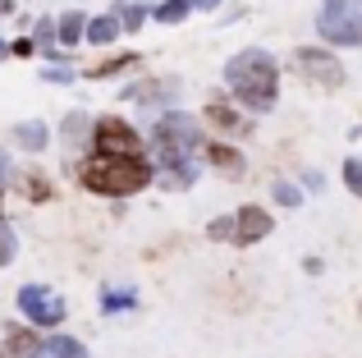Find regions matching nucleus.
I'll return each instance as SVG.
<instances>
[{
  "instance_id": "15",
  "label": "nucleus",
  "mask_w": 362,
  "mask_h": 358,
  "mask_svg": "<svg viewBox=\"0 0 362 358\" xmlns=\"http://www.w3.org/2000/svg\"><path fill=\"white\" fill-rule=\"evenodd\" d=\"M37 358H88V350H83L74 335H46L42 350H37Z\"/></svg>"
},
{
  "instance_id": "31",
  "label": "nucleus",
  "mask_w": 362,
  "mask_h": 358,
  "mask_svg": "<svg viewBox=\"0 0 362 358\" xmlns=\"http://www.w3.org/2000/svg\"><path fill=\"white\" fill-rule=\"evenodd\" d=\"M0 14H14V0H0Z\"/></svg>"
},
{
  "instance_id": "3",
  "label": "nucleus",
  "mask_w": 362,
  "mask_h": 358,
  "mask_svg": "<svg viewBox=\"0 0 362 358\" xmlns=\"http://www.w3.org/2000/svg\"><path fill=\"white\" fill-rule=\"evenodd\" d=\"M69 171L97 197H133L156 179V166L151 161H110V156H88V161L69 166Z\"/></svg>"
},
{
  "instance_id": "16",
  "label": "nucleus",
  "mask_w": 362,
  "mask_h": 358,
  "mask_svg": "<svg viewBox=\"0 0 362 358\" xmlns=\"http://www.w3.org/2000/svg\"><path fill=\"white\" fill-rule=\"evenodd\" d=\"M18 184H23L28 202H51V179H46L42 171H23V175H18Z\"/></svg>"
},
{
  "instance_id": "18",
  "label": "nucleus",
  "mask_w": 362,
  "mask_h": 358,
  "mask_svg": "<svg viewBox=\"0 0 362 358\" xmlns=\"http://www.w3.org/2000/svg\"><path fill=\"white\" fill-rule=\"evenodd\" d=\"M129 308H138V294L133 289H101V313H129Z\"/></svg>"
},
{
  "instance_id": "14",
  "label": "nucleus",
  "mask_w": 362,
  "mask_h": 358,
  "mask_svg": "<svg viewBox=\"0 0 362 358\" xmlns=\"http://www.w3.org/2000/svg\"><path fill=\"white\" fill-rule=\"evenodd\" d=\"M119 33H124V28H119V14H97L88 23V46H115Z\"/></svg>"
},
{
  "instance_id": "27",
  "label": "nucleus",
  "mask_w": 362,
  "mask_h": 358,
  "mask_svg": "<svg viewBox=\"0 0 362 358\" xmlns=\"http://www.w3.org/2000/svg\"><path fill=\"white\" fill-rule=\"evenodd\" d=\"M9 51L28 60V55H37V42H33V37H18V42H9Z\"/></svg>"
},
{
  "instance_id": "5",
  "label": "nucleus",
  "mask_w": 362,
  "mask_h": 358,
  "mask_svg": "<svg viewBox=\"0 0 362 358\" xmlns=\"http://www.w3.org/2000/svg\"><path fill=\"white\" fill-rule=\"evenodd\" d=\"M317 33L330 46H362V0H326L317 14Z\"/></svg>"
},
{
  "instance_id": "8",
  "label": "nucleus",
  "mask_w": 362,
  "mask_h": 358,
  "mask_svg": "<svg viewBox=\"0 0 362 358\" xmlns=\"http://www.w3.org/2000/svg\"><path fill=\"white\" fill-rule=\"evenodd\" d=\"M202 120H206V125H211V129H216L221 138H247V134L257 129V125H252V120L243 115L239 106H230V101H221V97H216V101H206Z\"/></svg>"
},
{
  "instance_id": "1",
  "label": "nucleus",
  "mask_w": 362,
  "mask_h": 358,
  "mask_svg": "<svg viewBox=\"0 0 362 358\" xmlns=\"http://www.w3.org/2000/svg\"><path fill=\"white\" fill-rule=\"evenodd\" d=\"M147 147L151 156H156V179L160 188H170V193H179V188H188L197 179V152H202V125H197L193 115H184V110H160L156 125H151L147 134Z\"/></svg>"
},
{
  "instance_id": "24",
  "label": "nucleus",
  "mask_w": 362,
  "mask_h": 358,
  "mask_svg": "<svg viewBox=\"0 0 362 358\" xmlns=\"http://www.w3.org/2000/svg\"><path fill=\"white\" fill-rule=\"evenodd\" d=\"M206 239H216V243H234V216H216L211 225H206Z\"/></svg>"
},
{
  "instance_id": "6",
  "label": "nucleus",
  "mask_w": 362,
  "mask_h": 358,
  "mask_svg": "<svg viewBox=\"0 0 362 358\" xmlns=\"http://www.w3.org/2000/svg\"><path fill=\"white\" fill-rule=\"evenodd\" d=\"M14 304H18V317H23L28 326H37V331H55V326L69 317V304L46 285H23L14 294Z\"/></svg>"
},
{
  "instance_id": "7",
  "label": "nucleus",
  "mask_w": 362,
  "mask_h": 358,
  "mask_svg": "<svg viewBox=\"0 0 362 358\" xmlns=\"http://www.w3.org/2000/svg\"><path fill=\"white\" fill-rule=\"evenodd\" d=\"M289 69L298 74L303 83H317V88H339L344 83V64L339 55H330L326 46H298L289 55Z\"/></svg>"
},
{
  "instance_id": "32",
  "label": "nucleus",
  "mask_w": 362,
  "mask_h": 358,
  "mask_svg": "<svg viewBox=\"0 0 362 358\" xmlns=\"http://www.w3.org/2000/svg\"><path fill=\"white\" fill-rule=\"evenodd\" d=\"M9 55H14V51H9V42H0V60H9Z\"/></svg>"
},
{
  "instance_id": "26",
  "label": "nucleus",
  "mask_w": 362,
  "mask_h": 358,
  "mask_svg": "<svg viewBox=\"0 0 362 358\" xmlns=\"http://www.w3.org/2000/svg\"><path fill=\"white\" fill-rule=\"evenodd\" d=\"M42 79L60 88V83H74V69H64V64H51V69H42Z\"/></svg>"
},
{
  "instance_id": "20",
  "label": "nucleus",
  "mask_w": 362,
  "mask_h": 358,
  "mask_svg": "<svg viewBox=\"0 0 362 358\" xmlns=\"http://www.w3.org/2000/svg\"><path fill=\"white\" fill-rule=\"evenodd\" d=\"M142 18H147V5H138V0H119V28H124V33H138Z\"/></svg>"
},
{
  "instance_id": "17",
  "label": "nucleus",
  "mask_w": 362,
  "mask_h": 358,
  "mask_svg": "<svg viewBox=\"0 0 362 358\" xmlns=\"http://www.w3.org/2000/svg\"><path fill=\"white\" fill-rule=\"evenodd\" d=\"M193 9H197L193 0H160V5L151 9V18H156V23H184Z\"/></svg>"
},
{
  "instance_id": "28",
  "label": "nucleus",
  "mask_w": 362,
  "mask_h": 358,
  "mask_svg": "<svg viewBox=\"0 0 362 358\" xmlns=\"http://www.w3.org/2000/svg\"><path fill=\"white\" fill-rule=\"evenodd\" d=\"M5 179H9V152L0 147V188H5Z\"/></svg>"
},
{
  "instance_id": "29",
  "label": "nucleus",
  "mask_w": 362,
  "mask_h": 358,
  "mask_svg": "<svg viewBox=\"0 0 362 358\" xmlns=\"http://www.w3.org/2000/svg\"><path fill=\"white\" fill-rule=\"evenodd\" d=\"M197 9H221V0H193Z\"/></svg>"
},
{
  "instance_id": "2",
  "label": "nucleus",
  "mask_w": 362,
  "mask_h": 358,
  "mask_svg": "<svg viewBox=\"0 0 362 358\" xmlns=\"http://www.w3.org/2000/svg\"><path fill=\"white\" fill-rule=\"evenodd\" d=\"M225 88H230V97L239 101L247 115H266V110H275V101H280V64H275L271 51L247 46V51L230 55V64H225Z\"/></svg>"
},
{
  "instance_id": "22",
  "label": "nucleus",
  "mask_w": 362,
  "mask_h": 358,
  "mask_svg": "<svg viewBox=\"0 0 362 358\" xmlns=\"http://www.w3.org/2000/svg\"><path fill=\"white\" fill-rule=\"evenodd\" d=\"M14 258H18V234L9 230L5 221H0V267H9Z\"/></svg>"
},
{
  "instance_id": "13",
  "label": "nucleus",
  "mask_w": 362,
  "mask_h": 358,
  "mask_svg": "<svg viewBox=\"0 0 362 358\" xmlns=\"http://www.w3.org/2000/svg\"><path fill=\"white\" fill-rule=\"evenodd\" d=\"M92 125H97V120H88L83 110H69V115L60 120V138L69 147H83V143H92Z\"/></svg>"
},
{
  "instance_id": "21",
  "label": "nucleus",
  "mask_w": 362,
  "mask_h": 358,
  "mask_svg": "<svg viewBox=\"0 0 362 358\" xmlns=\"http://www.w3.org/2000/svg\"><path fill=\"white\" fill-rule=\"evenodd\" d=\"M129 64H138V55H110V60L92 64V69H88V79H110V74H124Z\"/></svg>"
},
{
  "instance_id": "9",
  "label": "nucleus",
  "mask_w": 362,
  "mask_h": 358,
  "mask_svg": "<svg viewBox=\"0 0 362 358\" xmlns=\"http://www.w3.org/2000/svg\"><path fill=\"white\" fill-rule=\"evenodd\" d=\"M271 230H275V221H271V212H266V207L247 202V207H239V212H234V243H239V248L262 243Z\"/></svg>"
},
{
  "instance_id": "30",
  "label": "nucleus",
  "mask_w": 362,
  "mask_h": 358,
  "mask_svg": "<svg viewBox=\"0 0 362 358\" xmlns=\"http://www.w3.org/2000/svg\"><path fill=\"white\" fill-rule=\"evenodd\" d=\"M0 358H18V354H14V350H9V345H5V340H0Z\"/></svg>"
},
{
  "instance_id": "23",
  "label": "nucleus",
  "mask_w": 362,
  "mask_h": 358,
  "mask_svg": "<svg viewBox=\"0 0 362 358\" xmlns=\"http://www.w3.org/2000/svg\"><path fill=\"white\" fill-rule=\"evenodd\" d=\"M344 188L354 197H362V156H349L344 161Z\"/></svg>"
},
{
  "instance_id": "25",
  "label": "nucleus",
  "mask_w": 362,
  "mask_h": 358,
  "mask_svg": "<svg viewBox=\"0 0 362 358\" xmlns=\"http://www.w3.org/2000/svg\"><path fill=\"white\" fill-rule=\"evenodd\" d=\"M271 193H275V202H280V207H298V202H303V188H298V184H289V179H280Z\"/></svg>"
},
{
  "instance_id": "19",
  "label": "nucleus",
  "mask_w": 362,
  "mask_h": 358,
  "mask_svg": "<svg viewBox=\"0 0 362 358\" xmlns=\"http://www.w3.org/2000/svg\"><path fill=\"white\" fill-rule=\"evenodd\" d=\"M33 42H37V51H55L60 46V18H37Z\"/></svg>"
},
{
  "instance_id": "4",
  "label": "nucleus",
  "mask_w": 362,
  "mask_h": 358,
  "mask_svg": "<svg viewBox=\"0 0 362 358\" xmlns=\"http://www.w3.org/2000/svg\"><path fill=\"white\" fill-rule=\"evenodd\" d=\"M92 156H110V161H147V138H142L124 115H101L97 125H92Z\"/></svg>"
},
{
  "instance_id": "12",
  "label": "nucleus",
  "mask_w": 362,
  "mask_h": 358,
  "mask_svg": "<svg viewBox=\"0 0 362 358\" xmlns=\"http://www.w3.org/2000/svg\"><path fill=\"white\" fill-rule=\"evenodd\" d=\"M88 23H92V18L83 14V9H69V14H60V46H64V51H74L78 42H88Z\"/></svg>"
},
{
  "instance_id": "10",
  "label": "nucleus",
  "mask_w": 362,
  "mask_h": 358,
  "mask_svg": "<svg viewBox=\"0 0 362 358\" xmlns=\"http://www.w3.org/2000/svg\"><path fill=\"white\" fill-rule=\"evenodd\" d=\"M202 152H206V166H211L221 179H243L247 175V161H243L239 147H230V143H221V138H216V143L202 147Z\"/></svg>"
},
{
  "instance_id": "11",
  "label": "nucleus",
  "mask_w": 362,
  "mask_h": 358,
  "mask_svg": "<svg viewBox=\"0 0 362 358\" xmlns=\"http://www.w3.org/2000/svg\"><path fill=\"white\" fill-rule=\"evenodd\" d=\"M9 138H14V147H23L28 156H37L46 143H51V129H46L42 120H23V125H14V134H9Z\"/></svg>"
}]
</instances>
